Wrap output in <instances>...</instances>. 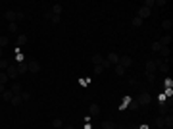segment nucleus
I'll return each mask as SVG.
<instances>
[{
  "mask_svg": "<svg viewBox=\"0 0 173 129\" xmlns=\"http://www.w3.org/2000/svg\"><path fill=\"white\" fill-rule=\"evenodd\" d=\"M152 50H154V52H160V50H162V44H160L158 41H154V43H152Z\"/></svg>",
  "mask_w": 173,
  "mask_h": 129,
  "instance_id": "obj_28",
  "label": "nucleus"
},
{
  "mask_svg": "<svg viewBox=\"0 0 173 129\" xmlns=\"http://www.w3.org/2000/svg\"><path fill=\"white\" fill-rule=\"evenodd\" d=\"M158 43L162 44V46H169V43H171V37H169V35H163V37L160 39Z\"/></svg>",
  "mask_w": 173,
  "mask_h": 129,
  "instance_id": "obj_17",
  "label": "nucleus"
},
{
  "mask_svg": "<svg viewBox=\"0 0 173 129\" xmlns=\"http://www.w3.org/2000/svg\"><path fill=\"white\" fill-rule=\"evenodd\" d=\"M27 64H29V62H19V64H18V73H19V75H25L27 71H29V66H27Z\"/></svg>",
  "mask_w": 173,
  "mask_h": 129,
  "instance_id": "obj_11",
  "label": "nucleus"
},
{
  "mask_svg": "<svg viewBox=\"0 0 173 129\" xmlns=\"http://www.w3.org/2000/svg\"><path fill=\"white\" fill-rule=\"evenodd\" d=\"M6 75H8V79H10V81H12V79H15V77H18V66H14V64H10V66H8V70H6Z\"/></svg>",
  "mask_w": 173,
  "mask_h": 129,
  "instance_id": "obj_4",
  "label": "nucleus"
},
{
  "mask_svg": "<svg viewBox=\"0 0 173 129\" xmlns=\"http://www.w3.org/2000/svg\"><path fill=\"white\" fill-rule=\"evenodd\" d=\"M8 43H10V39H8V37H0V48H4Z\"/></svg>",
  "mask_w": 173,
  "mask_h": 129,
  "instance_id": "obj_32",
  "label": "nucleus"
},
{
  "mask_svg": "<svg viewBox=\"0 0 173 129\" xmlns=\"http://www.w3.org/2000/svg\"><path fill=\"white\" fill-rule=\"evenodd\" d=\"M62 10H64V8H62V4H52V14H56V15H62Z\"/></svg>",
  "mask_w": 173,
  "mask_h": 129,
  "instance_id": "obj_16",
  "label": "nucleus"
},
{
  "mask_svg": "<svg viewBox=\"0 0 173 129\" xmlns=\"http://www.w3.org/2000/svg\"><path fill=\"white\" fill-rule=\"evenodd\" d=\"M4 91H6V87H4V85H0V95H2Z\"/></svg>",
  "mask_w": 173,
  "mask_h": 129,
  "instance_id": "obj_40",
  "label": "nucleus"
},
{
  "mask_svg": "<svg viewBox=\"0 0 173 129\" xmlns=\"http://www.w3.org/2000/svg\"><path fill=\"white\" fill-rule=\"evenodd\" d=\"M92 71H94V75H102V71H104V66H94Z\"/></svg>",
  "mask_w": 173,
  "mask_h": 129,
  "instance_id": "obj_26",
  "label": "nucleus"
},
{
  "mask_svg": "<svg viewBox=\"0 0 173 129\" xmlns=\"http://www.w3.org/2000/svg\"><path fill=\"white\" fill-rule=\"evenodd\" d=\"M64 129H75V127H71V125H67V127H64Z\"/></svg>",
  "mask_w": 173,
  "mask_h": 129,
  "instance_id": "obj_43",
  "label": "nucleus"
},
{
  "mask_svg": "<svg viewBox=\"0 0 173 129\" xmlns=\"http://www.w3.org/2000/svg\"><path fill=\"white\" fill-rule=\"evenodd\" d=\"M141 129H150V127H148V125H141Z\"/></svg>",
  "mask_w": 173,
  "mask_h": 129,
  "instance_id": "obj_41",
  "label": "nucleus"
},
{
  "mask_svg": "<svg viewBox=\"0 0 173 129\" xmlns=\"http://www.w3.org/2000/svg\"><path fill=\"white\" fill-rule=\"evenodd\" d=\"M156 6V2L154 0H144V8H148V10H152V8Z\"/></svg>",
  "mask_w": 173,
  "mask_h": 129,
  "instance_id": "obj_27",
  "label": "nucleus"
},
{
  "mask_svg": "<svg viewBox=\"0 0 173 129\" xmlns=\"http://www.w3.org/2000/svg\"><path fill=\"white\" fill-rule=\"evenodd\" d=\"M10 64H12V60H10V58H0V71H6Z\"/></svg>",
  "mask_w": 173,
  "mask_h": 129,
  "instance_id": "obj_12",
  "label": "nucleus"
},
{
  "mask_svg": "<svg viewBox=\"0 0 173 129\" xmlns=\"http://www.w3.org/2000/svg\"><path fill=\"white\" fill-rule=\"evenodd\" d=\"M156 66H158V70L162 71L163 75H167V71H169V60H167V58H162V60H156Z\"/></svg>",
  "mask_w": 173,
  "mask_h": 129,
  "instance_id": "obj_3",
  "label": "nucleus"
},
{
  "mask_svg": "<svg viewBox=\"0 0 173 129\" xmlns=\"http://www.w3.org/2000/svg\"><path fill=\"white\" fill-rule=\"evenodd\" d=\"M169 108H171V98H169V100H166V102H160L158 110H160V114H162V116H166L167 112H169Z\"/></svg>",
  "mask_w": 173,
  "mask_h": 129,
  "instance_id": "obj_5",
  "label": "nucleus"
},
{
  "mask_svg": "<svg viewBox=\"0 0 173 129\" xmlns=\"http://www.w3.org/2000/svg\"><path fill=\"white\" fill-rule=\"evenodd\" d=\"M156 125H158L160 129H163V125H166V123H163V116H160V118L156 119Z\"/></svg>",
  "mask_w": 173,
  "mask_h": 129,
  "instance_id": "obj_30",
  "label": "nucleus"
},
{
  "mask_svg": "<svg viewBox=\"0 0 173 129\" xmlns=\"http://www.w3.org/2000/svg\"><path fill=\"white\" fill-rule=\"evenodd\" d=\"M15 60H18V64H19V62H25V60H23V54H21L19 50H15Z\"/></svg>",
  "mask_w": 173,
  "mask_h": 129,
  "instance_id": "obj_34",
  "label": "nucleus"
},
{
  "mask_svg": "<svg viewBox=\"0 0 173 129\" xmlns=\"http://www.w3.org/2000/svg\"><path fill=\"white\" fill-rule=\"evenodd\" d=\"M8 29H10L12 33H15V31H18V23H10V25H8Z\"/></svg>",
  "mask_w": 173,
  "mask_h": 129,
  "instance_id": "obj_36",
  "label": "nucleus"
},
{
  "mask_svg": "<svg viewBox=\"0 0 173 129\" xmlns=\"http://www.w3.org/2000/svg\"><path fill=\"white\" fill-rule=\"evenodd\" d=\"M21 100H23V102L31 100V92H29V91H21Z\"/></svg>",
  "mask_w": 173,
  "mask_h": 129,
  "instance_id": "obj_22",
  "label": "nucleus"
},
{
  "mask_svg": "<svg viewBox=\"0 0 173 129\" xmlns=\"http://www.w3.org/2000/svg\"><path fill=\"white\" fill-rule=\"evenodd\" d=\"M52 125H54V129H62V119H60V118H56L54 122H52Z\"/></svg>",
  "mask_w": 173,
  "mask_h": 129,
  "instance_id": "obj_29",
  "label": "nucleus"
},
{
  "mask_svg": "<svg viewBox=\"0 0 173 129\" xmlns=\"http://www.w3.org/2000/svg\"><path fill=\"white\" fill-rule=\"evenodd\" d=\"M2 54H4V52H2V48H0V58H4V56H2Z\"/></svg>",
  "mask_w": 173,
  "mask_h": 129,
  "instance_id": "obj_42",
  "label": "nucleus"
},
{
  "mask_svg": "<svg viewBox=\"0 0 173 129\" xmlns=\"http://www.w3.org/2000/svg\"><path fill=\"white\" fill-rule=\"evenodd\" d=\"M131 25H133V27H141V25H142V19H141V18H133Z\"/></svg>",
  "mask_w": 173,
  "mask_h": 129,
  "instance_id": "obj_25",
  "label": "nucleus"
},
{
  "mask_svg": "<svg viewBox=\"0 0 173 129\" xmlns=\"http://www.w3.org/2000/svg\"><path fill=\"white\" fill-rule=\"evenodd\" d=\"M129 85H131V89H137V79H131Z\"/></svg>",
  "mask_w": 173,
  "mask_h": 129,
  "instance_id": "obj_37",
  "label": "nucleus"
},
{
  "mask_svg": "<svg viewBox=\"0 0 173 129\" xmlns=\"http://www.w3.org/2000/svg\"><path fill=\"white\" fill-rule=\"evenodd\" d=\"M27 44V35H19L18 37V46H25Z\"/></svg>",
  "mask_w": 173,
  "mask_h": 129,
  "instance_id": "obj_20",
  "label": "nucleus"
},
{
  "mask_svg": "<svg viewBox=\"0 0 173 129\" xmlns=\"http://www.w3.org/2000/svg\"><path fill=\"white\" fill-rule=\"evenodd\" d=\"M27 66H29V71H31V73H39L40 71V64L37 62V60H31Z\"/></svg>",
  "mask_w": 173,
  "mask_h": 129,
  "instance_id": "obj_8",
  "label": "nucleus"
},
{
  "mask_svg": "<svg viewBox=\"0 0 173 129\" xmlns=\"http://www.w3.org/2000/svg\"><path fill=\"white\" fill-rule=\"evenodd\" d=\"M4 18H6L10 23H15V19H25V14H21V12H14V10H8L6 14H4Z\"/></svg>",
  "mask_w": 173,
  "mask_h": 129,
  "instance_id": "obj_1",
  "label": "nucleus"
},
{
  "mask_svg": "<svg viewBox=\"0 0 173 129\" xmlns=\"http://www.w3.org/2000/svg\"><path fill=\"white\" fill-rule=\"evenodd\" d=\"M114 67H115V75H119V77H121V75L125 73V67H121L119 64H117V66H114Z\"/></svg>",
  "mask_w": 173,
  "mask_h": 129,
  "instance_id": "obj_23",
  "label": "nucleus"
},
{
  "mask_svg": "<svg viewBox=\"0 0 173 129\" xmlns=\"http://www.w3.org/2000/svg\"><path fill=\"white\" fill-rule=\"evenodd\" d=\"M158 66H156V60H148L146 62V73H156Z\"/></svg>",
  "mask_w": 173,
  "mask_h": 129,
  "instance_id": "obj_10",
  "label": "nucleus"
},
{
  "mask_svg": "<svg viewBox=\"0 0 173 129\" xmlns=\"http://www.w3.org/2000/svg\"><path fill=\"white\" fill-rule=\"evenodd\" d=\"M10 79H8V75H6V71H0V85H4V83H8Z\"/></svg>",
  "mask_w": 173,
  "mask_h": 129,
  "instance_id": "obj_21",
  "label": "nucleus"
},
{
  "mask_svg": "<svg viewBox=\"0 0 173 129\" xmlns=\"http://www.w3.org/2000/svg\"><path fill=\"white\" fill-rule=\"evenodd\" d=\"M137 100V104L139 106H150V102H152V96H150V92H141V95H139V98H135Z\"/></svg>",
  "mask_w": 173,
  "mask_h": 129,
  "instance_id": "obj_2",
  "label": "nucleus"
},
{
  "mask_svg": "<svg viewBox=\"0 0 173 129\" xmlns=\"http://www.w3.org/2000/svg\"><path fill=\"white\" fill-rule=\"evenodd\" d=\"M115 123L114 122H102V129H114Z\"/></svg>",
  "mask_w": 173,
  "mask_h": 129,
  "instance_id": "obj_24",
  "label": "nucleus"
},
{
  "mask_svg": "<svg viewBox=\"0 0 173 129\" xmlns=\"http://www.w3.org/2000/svg\"><path fill=\"white\" fill-rule=\"evenodd\" d=\"M133 64V58L131 56H119V66L121 67H129Z\"/></svg>",
  "mask_w": 173,
  "mask_h": 129,
  "instance_id": "obj_7",
  "label": "nucleus"
},
{
  "mask_svg": "<svg viewBox=\"0 0 173 129\" xmlns=\"http://www.w3.org/2000/svg\"><path fill=\"white\" fill-rule=\"evenodd\" d=\"M146 81L148 83H154L156 81V73H146Z\"/></svg>",
  "mask_w": 173,
  "mask_h": 129,
  "instance_id": "obj_33",
  "label": "nucleus"
},
{
  "mask_svg": "<svg viewBox=\"0 0 173 129\" xmlns=\"http://www.w3.org/2000/svg\"><path fill=\"white\" fill-rule=\"evenodd\" d=\"M106 62H108L110 66H117V64H119V54H115V52H110L108 58H106Z\"/></svg>",
  "mask_w": 173,
  "mask_h": 129,
  "instance_id": "obj_6",
  "label": "nucleus"
},
{
  "mask_svg": "<svg viewBox=\"0 0 173 129\" xmlns=\"http://www.w3.org/2000/svg\"><path fill=\"white\" fill-rule=\"evenodd\" d=\"M79 85H81V87H86V85H89V81H86V79H81Z\"/></svg>",
  "mask_w": 173,
  "mask_h": 129,
  "instance_id": "obj_38",
  "label": "nucleus"
},
{
  "mask_svg": "<svg viewBox=\"0 0 173 129\" xmlns=\"http://www.w3.org/2000/svg\"><path fill=\"white\" fill-rule=\"evenodd\" d=\"M160 52H162L163 58H167V56H169V46H162V50H160Z\"/></svg>",
  "mask_w": 173,
  "mask_h": 129,
  "instance_id": "obj_31",
  "label": "nucleus"
},
{
  "mask_svg": "<svg viewBox=\"0 0 173 129\" xmlns=\"http://www.w3.org/2000/svg\"><path fill=\"white\" fill-rule=\"evenodd\" d=\"M171 27H173V21H171V19H163V21H162V29L163 31H169Z\"/></svg>",
  "mask_w": 173,
  "mask_h": 129,
  "instance_id": "obj_18",
  "label": "nucleus"
},
{
  "mask_svg": "<svg viewBox=\"0 0 173 129\" xmlns=\"http://www.w3.org/2000/svg\"><path fill=\"white\" fill-rule=\"evenodd\" d=\"M89 112H90L92 116H98V114H100V106H98V104H90Z\"/></svg>",
  "mask_w": 173,
  "mask_h": 129,
  "instance_id": "obj_19",
  "label": "nucleus"
},
{
  "mask_svg": "<svg viewBox=\"0 0 173 129\" xmlns=\"http://www.w3.org/2000/svg\"><path fill=\"white\" fill-rule=\"evenodd\" d=\"M23 100H21V95H14L12 96V100H10V104H14V106H19Z\"/></svg>",
  "mask_w": 173,
  "mask_h": 129,
  "instance_id": "obj_15",
  "label": "nucleus"
},
{
  "mask_svg": "<svg viewBox=\"0 0 173 129\" xmlns=\"http://www.w3.org/2000/svg\"><path fill=\"white\" fill-rule=\"evenodd\" d=\"M10 91L14 92V95H21L23 89H21V85H19V83H12V85H10Z\"/></svg>",
  "mask_w": 173,
  "mask_h": 129,
  "instance_id": "obj_13",
  "label": "nucleus"
},
{
  "mask_svg": "<svg viewBox=\"0 0 173 129\" xmlns=\"http://www.w3.org/2000/svg\"><path fill=\"white\" fill-rule=\"evenodd\" d=\"M150 14H152V10H148V8L141 6V8H139V15H137V18H141V19H146V18H150Z\"/></svg>",
  "mask_w": 173,
  "mask_h": 129,
  "instance_id": "obj_9",
  "label": "nucleus"
},
{
  "mask_svg": "<svg viewBox=\"0 0 173 129\" xmlns=\"http://www.w3.org/2000/svg\"><path fill=\"white\" fill-rule=\"evenodd\" d=\"M158 100H160V102H166V100H167V98H166V96H163V92H162V95H160V96H158Z\"/></svg>",
  "mask_w": 173,
  "mask_h": 129,
  "instance_id": "obj_39",
  "label": "nucleus"
},
{
  "mask_svg": "<svg viewBox=\"0 0 173 129\" xmlns=\"http://www.w3.org/2000/svg\"><path fill=\"white\" fill-rule=\"evenodd\" d=\"M0 96H2V100H6V102H10V100H12V96H14V92H12L10 89H6V91H4V92H2V95H0Z\"/></svg>",
  "mask_w": 173,
  "mask_h": 129,
  "instance_id": "obj_14",
  "label": "nucleus"
},
{
  "mask_svg": "<svg viewBox=\"0 0 173 129\" xmlns=\"http://www.w3.org/2000/svg\"><path fill=\"white\" fill-rule=\"evenodd\" d=\"M166 89H173V79H171V77L166 79Z\"/></svg>",
  "mask_w": 173,
  "mask_h": 129,
  "instance_id": "obj_35",
  "label": "nucleus"
}]
</instances>
